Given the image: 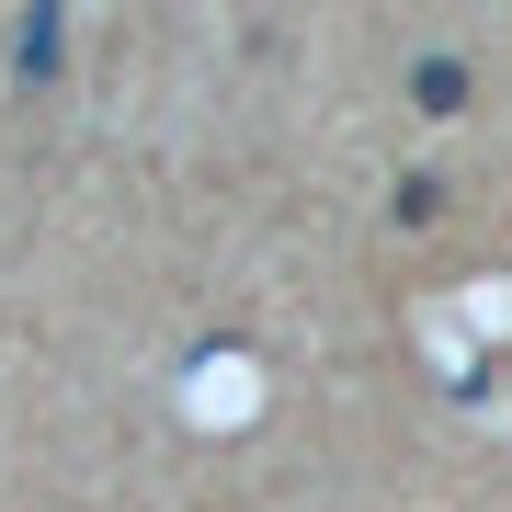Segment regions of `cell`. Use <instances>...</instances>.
<instances>
[]
</instances>
